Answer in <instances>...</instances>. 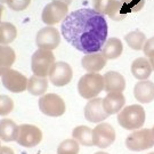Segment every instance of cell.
I'll return each mask as SVG.
<instances>
[{"label":"cell","mask_w":154,"mask_h":154,"mask_svg":"<svg viewBox=\"0 0 154 154\" xmlns=\"http://www.w3.org/2000/svg\"><path fill=\"white\" fill-rule=\"evenodd\" d=\"M152 131H153V135H154V127H153V129H152Z\"/></svg>","instance_id":"ab89813d"},{"label":"cell","mask_w":154,"mask_h":154,"mask_svg":"<svg viewBox=\"0 0 154 154\" xmlns=\"http://www.w3.org/2000/svg\"><path fill=\"white\" fill-rule=\"evenodd\" d=\"M127 45L134 50H142L144 48V45L146 42V35L142 31H131L125 37Z\"/></svg>","instance_id":"d4e9b609"},{"label":"cell","mask_w":154,"mask_h":154,"mask_svg":"<svg viewBox=\"0 0 154 154\" xmlns=\"http://www.w3.org/2000/svg\"><path fill=\"white\" fill-rule=\"evenodd\" d=\"M6 2H7V5H8V7L11 9H13V11H24L30 5V2L24 1V0H6Z\"/></svg>","instance_id":"f546056e"},{"label":"cell","mask_w":154,"mask_h":154,"mask_svg":"<svg viewBox=\"0 0 154 154\" xmlns=\"http://www.w3.org/2000/svg\"><path fill=\"white\" fill-rule=\"evenodd\" d=\"M126 146L130 151L140 152L154 146V135L152 129H137L126 138Z\"/></svg>","instance_id":"277c9868"},{"label":"cell","mask_w":154,"mask_h":154,"mask_svg":"<svg viewBox=\"0 0 154 154\" xmlns=\"http://www.w3.org/2000/svg\"><path fill=\"white\" fill-rule=\"evenodd\" d=\"M18 136V126L11 119L0 120V139L4 142H14L17 140Z\"/></svg>","instance_id":"ffe728a7"},{"label":"cell","mask_w":154,"mask_h":154,"mask_svg":"<svg viewBox=\"0 0 154 154\" xmlns=\"http://www.w3.org/2000/svg\"><path fill=\"white\" fill-rule=\"evenodd\" d=\"M48 88V80L45 77L32 75L28 81V90L31 95L41 96Z\"/></svg>","instance_id":"cb8c5ba5"},{"label":"cell","mask_w":154,"mask_h":154,"mask_svg":"<svg viewBox=\"0 0 154 154\" xmlns=\"http://www.w3.org/2000/svg\"><path fill=\"white\" fill-rule=\"evenodd\" d=\"M123 51V46L120 39L109 38L104 44L100 53L104 55L106 60H116L120 57Z\"/></svg>","instance_id":"44dd1931"},{"label":"cell","mask_w":154,"mask_h":154,"mask_svg":"<svg viewBox=\"0 0 154 154\" xmlns=\"http://www.w3.org/2000/svg\"><path fill=\"white\" fill-rule=\"evenodd\" d=\"M134 96L142 104H149L154 100V82L149 80H139L134 87Z\"/></svg>","instance_id":"5bb4252c"},{"label":"cell","mask_w":154,"mask_h":154,"mask_svg":"<svg viewBox=\"0 0 154 154\" xmlns=\"http://www.w3.org/2000/svg\"><path fill=\"white\" fill-rule=\"evenodd\" d=\"M49 80L56 87H63L71 82L73 77L72 67L65 62H56L49 71Z\"/></svg>","instance_id":"30bf717a"},{"label":"cell","mask_w":154,"mask_h":154,"mask_svg":"<svg viewBox=\"0 0 154 154\" xmlns=\"http://www.w3.org/2000/svg\"><path fill=\"white\" fill-rule=\"evenodd\" d=\"M146 113L142 105H129L118 114L119 125L126 130H137L145 123Z\"/></svg>","instance_id":"7a4b0ae2"},{"label":"cell","mask_w":154,"mask_h":154,"mask_svg":"<svg viewBox=\"0 0 154 154\" xmlns=\"http://www.w3.org/2000/svg\"><path fill=\"white\" fill-rule=\"evenodd\" d=\"M42 139V132L38 127L33 125H21L18 126L17 143L24 147H34Z\"/></svg>","instance_id":"8fae6325"},{"label":"cell","mask_w":154,"mask_h":154,"mask_svg":"<svg viewBox=\"0 0 154 154\" xmlns=\"http://www.w3.org/2000/svg\"><path fill=\"white\" fill-rule=\"evenodd\" d=\"M143 51H144V55L146 56V57H149H149H153L154 56V37L146 40V42L144 45Z\"/></svg>","instance_id":"4dcf8cb0"},{"label":"cell","mask_w":154,"mask_h":154,"mask_svg":"<svg viewBox=\"0 0 154 154\" xmlns=\"http://www.w3.org/2000/svg\"><path fill=\"white\" fill-rule=\"evenodd\" d=\"M14 109V102L7 95H0V116H5L9 114Z\"/></svg>","instance_id":"83f0119b"},{"label":"cell","mask_w":154,"mask_h":154,"mask_svg":"<svg viewBox=\"0 0 154 154\" xmlns=\"http://www.w3.org/2000/svg\"><path fill=\"white\" fill-rule=\"evenodd\" d=\"M69 13L67 5L62 1H51L45 6L41 20L47 25H54L56 23H60L63 21Z\"/></svg>","instance_id":"52a82bcc"},{"label":"cell","mask_w":154,"mask_h":154,"mask_svg":"<svg viewBox=\"0 0 154 154\" xmlns=\"http://www.w3.org/2000/svg\"><path fill=\"white\" fill-rule=\"evenodd\" d=\"M109 113L104 110L103 106V98H91L88 100V103L85 106V118L86 120L93 123L104 121L105 119L109 118Z\"/></svg>","instance_id":"4fadbf2b"},{"label":"cell","mask_w":154,"mask_h":154,"mask_svg":"<svg viewBox=\"0 0 154 154\" xmlns=\"http://www.w3.org/2000/svg\"><path fill=\"white\" fill-rule=\"evenodd\" d=\"M53 1H62V2H64V4H66V5L69 6L70 4L72 2V0H53Z\"/></svg>","instance_id":"836d02e7"},{"label":"cell","mask_w":154,"mask_h":154,"mask_svg":"<svg viewBox=\"0 0 154 154\" xmlns=\"http://www.w3.org/2000/svg\"><path fill=\"white\" fill-rule=\"evenodd\" d=\"M94 145L99 149H106L116 140V130L110 123H99L93 129Z\"/></svg>","instance_id":"9c48e42d"},{"label":"cell","mask_w":154,"mask_h":154,"mask_svg":"<svg viewBox=\"0 0 154 154\" xmlns=\"http://www.w3.org/2000/svg\"><path fill=\"white\" fill-rule=\"evenodd\" d=\"M55 63V56L51 50L41 49L34 51L31 58V69L34 75L38 77H47L53 64Z\"/></svg>","instance_id":"5b68a950"},{"label":"cell","mask_w":154,"mask_h":154,"mask_svg":"<svg viewBox=\"0 0 154 154\" xmlns=\"http://www.w3.org/2000/svg\"><path fill=\"white\" fill-rule=\"evenodd\" d=\"M105 15L110 17L111 20L120 22L123 21L128 15V9L121 0H109Z\"/></svg>","instance_id":"d6986e66"},{"label":"cell","mask_w":154,"mask_h":154,"mask_svg":"<svg viewBox=\"0 0 154 154\" xmlns=\"http://www.w3.org/2000/svg\"><path fill=\"white\" fill-rule=\"evenodd\" d=\"M61 31L66 41L85 55L100 51L109 34L105 15L90 8L67 14L62 21Z\"/></svg>","instance_id":"6da1fadb"},{"label":"cell","mask_w":154,"mask_h":154,"mask_svg":"<svg viewBox=\"0 0 154 154\" xmlns=\"http://www.w3.org/2000/svg\"><path fill=\"white\" fill-rule=\"evenodd\" d=\"M149 63H151L152 69H153V71H154V56H153V57H149Z\"/></svg>","instance_id":"e575fe53"},{"label":"cell","mask_w":154,"mask_h":154,"mask_svg":"<svg viewBox=\"0 0 154 154\" xmlns=\"http://www.w3.org/2000/svg\"><path fill=\"white\" fill-rule=\"evenodd\" d=\"M79 153V143L75 139H65L63 140L57 149V154H78Z\"/></svg>","instance_id":"4316f807"},{"label":"cell","mask_w":154,"mask_h":154,"mask_svg":"<svg viewBox=\"0 0 154 154\" xmlns=\"http://www.w3.org/2000/svg\"><path fill=\"white\" fill-rule=\"evenodd\" d=\"M0 147H1V145H0Z\"/></svg>","instance_id":"b9f144b4"},{"label":"cell","mask_w":154,"mask_h":154,"mask_svg":"<svg viewBox=\"0 0 154 154\" xmlns=\"http://www.w3.org/2000/svg\"><path fill=\"white\" fill-rule=\"evenodd\" d=\"M0 154H14V152H13V149H9V147L4 146V147H0Z\"/></svg>","instance_id":"d6a6232c"},{"label":"cell","mask_w":154,"mask_h":154,"mask_svg":"<svg viewBox=\"0 0 154 154\" xmlns=\"http://www.w3.org/2000/svg\"><path fill=\"white\" fill-rule=\"evenodd\" d=\"M103 78H104V90L106 93L123 91L126 89V79L121 73L109 71L103 75Z\"/></svg>","instance_id":"e0dca14e"},{"label":"cell","mask_w":154,"mask_h":154,"mask_svg":"<svg viewBox=\"0 0 154 154\" xmlns=\"http://www.w3.org/2000/svg\"><path fill=\"white\" fill-rule=\"evenodd\" d=\"M16 58L15 51L7 45H0V75L9 70Z\"/></svg>","instance_id":"7402d4cb"},{"label":"cell","mask_w":154,"mask_h":154,"mask_svg":"<svg viewBox=\"0 0 154 154\" xmlns=\"http://www.w3.org/2000/svg\"><path fill=\"white\" fill-rule=\"evenodd\" d=\"M121 1L125 4L128 11H131V13H137L142 11L146 2V0H121Z\"/></svg>","instance_id":"f1b7e54d"},{"label":"cell","mask_w":154,"mask_h":154,"mask_svg":"<svg viewBox=\"0 0 154 154\" xmlns=\"http://www.w3.org/2000/svg\"><path fill=\"white\" fill-rule=\"evenodd\" d=\"M81 64L88 73H98L106 65V58L100 51L91 53L83 56L81 60Z\"/></svg>","instance_id":"2e32d148"},{"label":"cell","mask_w":154,"mask_h":154,"mask_svg":"<svg viewBox=\"0 0 154 154\" xmlns=\"http://www.w3.org/2000/svg\"><path fill=\"white\" fill-rule=\"evenodd\" d=\"M38 104L39 110L48 116L57 118L65 113V103L61 96L56 94H46L41 96Z\"/></svg>","instance_id":"8992f818"},{"label":"cell","mask_w":154,"mask_h":154,"mask_svg":"<svg viewBox=\"0 0 154 154\" xmlns=\"http://www.w3.org/2000/svg\"><path fill=\"white\" fill-rule=\"evenodd\" d=\"M107 2H109V0H94L93 1L94 9L97 11L98 13H100V14L105 15V11H106Z\"/></svg>","instance_id":"1f68e13d"},{"label":"cell","mask_w":154,"mask_h":154,"mask_svg":"<svg viewBox=\"0 0 154 154\" xmlns=\"http://www.w3.org/2000/svg\"><path fill=\"white\" fill-rule=\"evenodd\" d=\"M126 104V97L123 96L122 91H112L107 93L103 98V106L104 110L109 114H116L119 113L123 109Z\"/></svg>","instance_id":"9a60e30c"},{"label":"cell","mask_w":154,"mask_h":154,"mask_svg":"<svg viewBox=\"0 0 154 154\" xmlns=\"http://www.w3.org/2000/svg\"><path fill=\"white\" fill-rule=\"evenodd\" d=\"M149 154H154V152H152V153H149Z\"/></svg>","instance_id":"60d3db41"},{"label":"cell","mask_w":154,"mask_h":154,"mask_svg":"<svg viewBox=\"0 0 154 154\" xmlns=\"http://www.w3.org/2000/svg\"><path fill=\"white\" fill-rule=\"evenodd\" d=\"M24 1H28V2H31V0H24Z\"/></svg>","instance_id":"f35d334b"},{"label":"cell","mask_w":154,"mask_h":154,"mask_svg":"<svg viewBox=\"0 0 154 154\" xmlns=\"http://www.w3.org/2000/svg\"><path fill=\"white\" fill-rule=\"evenodd\" d=\"M2 2H6V0H0V4H2Z\"/></svg>","instance_id":"74e56055"},{"label":"cell","mask_w":154,"mask_h":154,"mask_svg":"<svg viewBox=\"0 0 154 154\" xmlns=\"http://www.w3.org/2000/svg\"><path fill=\"white\" fill-rule=\"evenodd\" d=\"M95 154H107V153H105V152H97V153H95Z\"/></svg>","instance_id":"8d00e7d4"},{"label":"cell","mask_w":154,"mask_h":154,"mask_svg":"<svg viewBox=\"0 0 154 154\" xmlns=\"http://www.w3.org/2000/svg\"><path fill=\"white\" fill-rule=\"evenodd\" d=\"M61 42V35L58 30L53 28L51 25H48L46 28L41 29L37 33L35 38V45L41 49L54 50L58 47Z\"/></svg>","instance_id":"7c38bea8"},{"label":"cell","mask_w":154,"mask_h":154,"mask_svg":"<svg viewBox=\"0 0 154 154\" xmlns=\"http://www.w3.org/2000/svg\"><path fill=\"white\" fill-rule=\"evenodd\" d=\"M1 81L2 85L7 90L11 93L20 94L22 91H25L28 89V81L25 75H23L21 72L16 70H7V71L1 75Z\"/></svg>","instance_id":"ba28073f"},{"label":"cell","mask_w":154,"mask_h":154,"mask_svg":"<svg viewBox=\"0 0 154 154\" xmlns=\"http://www.w3.org/2000/svg\"><path fill=\"white\" fill-rule=\"evenodd\" d=\"M104 90V78L99 73H87L80 78L78 82V91L86 99H91L98 96Z\"/></svg>","instance_id":"3957f363"},{"label":"cell","mask_w":154,"mask_h":154,"mask_svg":"<svg viewBox=\"0 0 154 154\" xmlns=\"http://www.w3.org/2000/svg\"><path fill=\"white\" fill-rule=\"evenodd\" d=\"M17 35L15 25L8 22H0V45H9Z\"/></svg>","instance_id":"484cf974"},{"label":"cell","mask_w":154,"mask_h":154,"mask_svg":"<svg viewBox=\"0 0 154 154\" xmlns=\"http://www.w3.org/2000/svg\"><path fill=\"white\" fill-rule=\"evenodd\" d=\"M4 11H5V8H4V6L0 5V22H1V14L4 13Z\"/></svg>","instance_id":"d590c367"},{"label":"cell","mask_w":154,"mask_h":154,"mask_svg":"<svg viewBox=\"0 0 154 154\" xmlns=\"http://www.w3.org/2000/svg\"><path fill=\"white\" fill-rule=\"evenodd\" d=\"M72 137L83 146H93V129L87 126H79L73 129Z\"/></svg>","instance_id":"603a6c76"},{"label":"cell","mask_w":154,"mask_h":154,"mask_svg":"<svg viewBox=\"0 0 154 154\" xmlns=\"http://www.w3.org/2000/svg\"><path fill=\"white\" fill-rule=\"evenodd\" d=\"M152 65L149 60L145 57H138L131 64V73L137 80H147L152 74Z\"/></svg>","instance_id":"ac0fdd59"}]
</instances>
